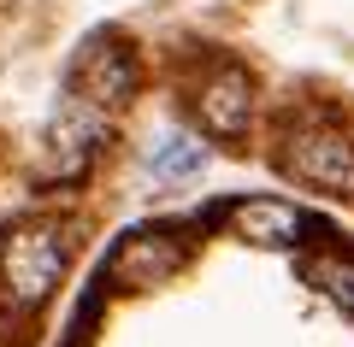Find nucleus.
<instances>
[{"mask_svg":"<svg viewBox=\"0 0 354 347\" xmlns=\"http://www.w3.org/2000/svg\"><path fill=\"white\" fill-rule=\"evenodd\" d=\"M65 265H71L65 230L48 224V218H24V224H12V230L0 236V288H6V300H18V306H41V300L59 288Z\"/></svg>","mask_w":354,"mask_h":347,"instance_id":"obj_1","label":"nucleus"},{"mask_svg":"<svg viewBox=\"0 0 354 347\" xmlns=\"http://www.w3.org/2000/svg\"><path fill=\"white\" fill-rule=\"evenodd\" d=\"M254 118V83L242 65H213L195 88V124L218 141H236Z\"/></svg>","mask_w":354,"mask_h":347,"instance_id":"obj_4","label":"nucleus"},{"mask_svg":"<svg viewBox=\"0 0 354 347\" xmlns=\"http://www.w3.org/2000/svg\"><path fill=\"white\" fill-rule=\"evenodd\" d=\"M301 277H307V283H319L342 312H354V259H342V253H319V259L301 265Z\"/></svg>","mask_w":354,"mask_h":347,"instance_id":"obj_8","label":"nucleus"},{"mask_svg":"<svg viewBox=\"0 0 354 347\" xmlns=\"http://www.w3.org/2000/svg\"><path fill=\"white\" fill-rule=\"evenodd\" d=\"M77 83H83V100L95 112H113L136 95V53L118 48V41H95L77 65Z\"/></svg>","mask_w":354,"mask_h":347,"instance_id":"obj_6","label":"nucleus"},{"mask_svg":"<svg viewBox=\"0 0 354 347\" xmlns=\"http://www.w3.org/2000/svg\"><path fill=\"white\" fill-rule=\"evenodd\" d=\"M278 165L307 188L325 195H354V141L337 124H295L278 141Z\"/></svg>","mask_w":354,"mask_h":347,"instance_id":"obj_2","label":"nucleus"},{"mask_svg":"<svg viewBox=\"0 0 354 347\" xmlns=\"http://www.w3.org/2000/svg\"><path fill=\"white\" fill-rule=\"evenodd\" d=\"M230 230H236L242 241H254V248H295V241L307 236V218H301V206H290V200L248 195V200L230 206Z\"/></svg>","mask_w":354,"mask_h":347,"instance_id":"obj_7","label":"nucleus"},{"mask_svg":"<svg viewBox=\"0 0 354 347\" xmlns=\"http://www.w3.org/2000/svg\"><path fill=\"white\" fill-rule=\"evenodd\" d=\"M195 165H201V148H195V141H183V153H160V159H153V171L171 177V171H195Z\"/></svg>","mask_w":354,"mask_h":347,"instance_id":"obj_9","label":"nucleus"},{"mask_svg":"<svg viewBox=\"0 0 354 347\" xmlns=\"http://www.w3.org/2000/svg\"><path fill=\"white\" fill-rule=\"evenodd\" d=\"M95 141H101V118H95V106L88 100H65L59 112H53L48 124V141H41V183H77L88 165V153H95Z\"/></svg>","mask_w":354,"mask_h":347,"instance_id":"obj_3","label":"nucleus"},{"mask_svg":"<svg viewBox=\"0 0 354 347\" xmlns=\"http://www.w3.org/2000/svg\"><path fill=\"white\" fill-rule=\"evenodd\" d=\"M177 265H183V241L165 236V230H130L106 253V277L124 288H160Z\"/></svg>","mask_w":354,"mask_h":347,"instance_id":"obj_5","label":"nucleus"}]
</instances>
